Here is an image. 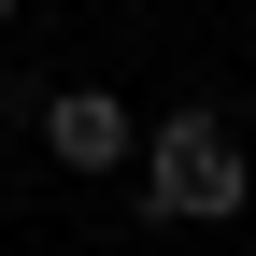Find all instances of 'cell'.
<instances>
[{"instance_id":"cell-1","label":"cell","mask_w":256,"mask_h":256,"mask_svg":"<svg viewBox=\"0 0 256 256\" xmlns=\"http://www.w3.org/2000/svg\"><path fill=\"white\" fill-rule=\"evenodd\" d=\"M242 200H256V156H242L228 100H185V114L142 128V214L156 228H228Z\"/></svg>"},{"instance_id":"cell-2","label":"cell","mask_w":256,"mask_h":256,"mask_svg":"<svg viewBox=\"0 0 256 256\" xmlns=\"http://www.w3.org/2000/svg\"><path fill=\"white\" fill-rule=\"evenodd\" d=\"M43 156L57 171H128V100L114 86H57L43 100Z\"/></svg>"},{"instance_id":"cell-3","label":"cell","mask_w":256,"mask_h":256,"mask_svg":"<svg viewBox=\"0 0 256 256\" xmlns=\"http://www.w3.org/2000/svg\"><path fill=\"white\" fill-rule=\"evenodd\" d=\"M0 28H14V0H0Z\"/></svg>"}]
</instances>
